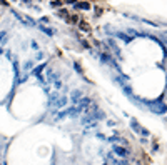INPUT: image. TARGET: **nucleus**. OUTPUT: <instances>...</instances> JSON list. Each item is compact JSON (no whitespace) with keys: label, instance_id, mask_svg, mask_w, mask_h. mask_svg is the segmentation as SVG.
<instances>
[{"label":"nucleus","instance_id":"obj_2","mask_svg":"<svg viewBox=\"0 0 167 165\" xmlns=\"http://www.w3.org/2000/svg\"><path fill=\"white\" fill-rule=\"evenodd\" d=\"M80 97H82V92H80V90H73V92H72V100H73V102H77V104H79Z\"/></svg>","mask_w":167,"mask_h":165},{"label":"nucleus","instance_id":"obj_3","mask_svg":"<svg viewBox=\"0 0 167 165\" xmlns=\"http://www.w3.org/2000/svg\"><path fill=\"white\" fill-rule=\"evenodd\" d=\"M130 124H132V128H134V130H135V132H142V128H140V127H139V122H137V120H135V119H132V120H130Z\"/></svg>","mask_w":167,"mask_h":165},{"label":"nucleus","instance_id":"obj_5","mask_svg":"<svg viewBox=\"0 0 167 165\" xmlns=\"http://www.w3.org/2000/svg\"><path fill=\"white\" fill-rule=\"evenodd\" d=\"M75 7H79V8H85V10H87V8H90V5H89V3H85V2H82V3H77Z\"/></svg>","mask_w":167,"mask_h":165},{"label":"nucleus","instance_id":"obj_1","mask_svg":"<svg viewBox=\"0 0 167 165\" xmlns=\"http://www.w3.org/2000/svg\"><path fill=\"white\" fill-rule=\"evenodd\" d=\"M114 153L119 159H129V155H130V152L127 150V147H124V145H115L114 147Z\"/></svg>","mask_w":167,"mask_h":165},{"label":"nucleus","instance_id":"obj_4","mask_svg":"<svg viewBox=\"0 0 167 165\" xmlns=\"http://www.w3.org/2000/svg\"><path fill=\"white\" fill-rule=\"evenodd\" d=\"M79 27L82 30H85V32H90V25H89L87 22H79Z\"/></svg>","mask_w":167,"mask_h":165}]
</instances>
